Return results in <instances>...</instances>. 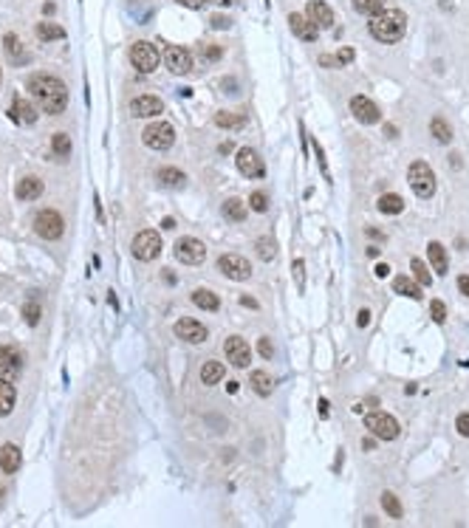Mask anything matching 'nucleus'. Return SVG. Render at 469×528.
Returning a JSON list of instances; mask_svg holds the SVG:
<instances>
[{
	"mask_svg": "<svg viewBox=\"0 0 469 528\" xmlns=\"http://www.w3.org/2000/svg\"><path fill=\"white\" fill-rule=\"evenodd\" d=\"M224 373H227L224 362H215V359H209V362H204V368H201V381L212 387V384H218V381L224 379Z\"/></svg>",
	"mask_w": 469,
	"mask_h": 528,
	"instance_id": "28",
	"label": "nucleus"
},
{
	"mask_svg": "<svg viewBox=\"0 0 469 528\" xmlns=\"http://www.w3.org/2000/svg\"><path fill=\"white\" fill-rule=\"evenodd\" d=\"M20 463H23L20 449H17L15 444H6L3 452H0V466H3V472H6V475H15V472L20 469Z\"/></svg>",
	"mask_w": 469,
	"mask_h": 528,
	"instance_id": "26",
	"label": "nucleus"
},
{
	"mask_svg": "<svg viewBox=\"0 0 469 528\" xmlns=\"http://www.w3.org/2000/svg\"><path fill=\"white\" fill-rule=\"evenodd\" d=\"M51 150H54L60 158H68V156H71V139H68L65 133H57V136L51 139Z\"/></svg>",
	"mask_w": 469,
	"mask_h": 528,
	"instance_id": "40",
	"label": "nucleus"
},
{
	"mask_svg": "<svg viewBox=\"0 0 469 528\" xmlns=\"http://www.w3.org/2000/svg\"><path fill=\"white\" fill-rule=\"evenodd\" d=\"M23 317H26L28 325H37V322H40V302H26Z\"/></svg>",
	"mask_w": 469,
	"mask_h": 528,
	"instance_id": "44",
	"label": "nucleus"
},
{
	"mask_svg": "<svg viewBox=\"0 0 469 528\" xmlns=\"http://www.w3.org/2000/svg\"><path fill=\"white\" fill-rule=\"evenodd\" d=\"M240 302H243V305H246V308H258V299H252V297H243V299H240Z\"/></svg>",
	"mask_w": 469,
	"mask_h": 528,
	"instance_id": "60",
	"label": "nucleus"
},
{
	"mask_svg": "<svg viewBox=\"0 0 469 528\" xmlns=\"http://www.w3.org/2000/svg\"><path fill=\"white\" fill-rule=\"evenodd\" d=\"M362 449H365V452H370V449H373V441H370V438H365V441H362Z\"/></svg>",
	"mask_w": 469,
	"mask_h": 528,
	"instance_id": "61",
	"label": "nucleus"
},
{
	"mask_svg": "<svg viewBox=\"0 0 469 528\" xmlns=\"http://www.w3.org/2000/svg\"><path fill=\"white\" fill-rule=\"evenodd\" d=\"M158 181H161L164 187H184L187 175H184L181 170H176V167H161V170H158Z\"/></svg>",
	"mask_w": 469,
	"mask_h": 528,
	"instance_id": "33",
	"label": "nucleus"
},
{
	"mask_svg": "<svg viewBox=\"0 0 469 528\" xmlns=\"http://www.w3.org/2000/svg\"><path fill=\"white\" fill-rule=\"evenodd\" d=\"M393 291L402 294V297H410V299H421V297H424V294H421V286H418L415 280H410V277H396V280H393Z\"/></svg>",
	"mask_w": 469,
	"mask_h": 528,
	"instance_id": "30",
	"label": "nucleus"
},
{
	"mask_svg": "<svg viewBox=\"0 0 469 528\" xmlns=\"http://www.w3.org/2000/svg\"><path fill=\"white\" fill-rule=\"evenodd\" d=\"M23 373V354L15 345H0V379L17 381Z\"/></svg>",
	"mask_w": 469,
	"mask_h": 528,
	"instance_id": "7",
	"label": "nucleus"
},
{
	"mask_svg": "<svg viewBox=\"0 0 469 528\" xmlns=\"http://www.w3.org/2000/svg\"><path fill=\"white\" fill-rule=\"evenodd\" d=\"M320 415H322V418H328V415H331V404H328L325 399H320Z\"/></svg>",
	"mask_w": 469,
	"mask_h": 528,
	"instance_id": "56",
	"label": "nucleus"
},
{
	"mask_svg": "<svg viewBox=\"0 0 469 528\" xmlns=\"http://www.w3.org/2000/svg\"><path fill=\"white\" fill-rule=\"evenodd\" d=\"M224 217L227 221H235V224H243L246 221V204L240 198H229L224 204Z\"/></svg>",
	"mask_w": 469,
	"mask_h": 528,
	"instance_id": "32",
	"label": "nucleus"
},
{
	"mask_svg": "<svg viewBox=\"0 0 469 528\" xmlns=\"http://www.w3.org/2000/svg\"><path fill=\"white\" fill-rule=\"evenodd\" d=\"M15 402H17L15 381H9V379H0V418L9 415V413L15 410Z\"/></svg>",
	"mask_w": 469,
	"mask_h": 528,
	"instance_id": "23",
	"label": "nucleus"
},
{
	"mask_svg": "<svg viewBox=\"0 0 469 528\" xmlns=\"http://www.w3.org/2000/svg\"><path fill=\"white\" fill-rule=\"evenodd\" d=\"M430 133H433V139L441 142V145H450V142H452V127H450V122L441 119V116H433V119H430Z\"/></svg>",
	"mask_w": 469,
	"mask_h": 528,
	"instance_id": "29",
	"label": "nucleus"
},
{
	"mask_svg": "<svg viewBox=\"0 0 469 528\" xmlns=\"http://www.w3.org/2000/svg\"><path fill=\"white\" fill-rule=\"evenodd\" d=\"M407 184H410V190L415 192V198H433L436 195V172H433V167L427 164V161H413L410 167H407Z\"/></svg>",
	"mask_w": 469,
	"mask_h": 528,
	"instance_id": "3",
	"label": "nucleus"
},
{
	"mask_svg": "<svg viewBox=\"0 0 469 528\" xmlns=\"http://www.w3.org/2000/svg\"><path fill=\"white\" fill-rule=\"evenodd\" d=\"M373 274H376V277H379V280H385V277H388V274H390V269H388V266H385V263H379V266H376V269H373Z\"/></svg>",
	"mask_w": 469,
	"mask_h": 528,
	"instance_id": "51",
	"label": "nucleus"
},
{
	"mask_svg": "<svg viewBox=\"0 0 469 528\" xmlns=\"http://www.w3.org/2000/svg\"><path fill=\"white\" fill-rule=\"evenodd\" d=\"M430 314H433V322L444 325V322H447V305H444L441 299H433V302H430Z\"/></svg>",
	"mask_w": 469,
	"mask_h": 528,
	"instance_id": "42",
	"label": "nucleus"
},
{
	"mask_svg": "<svg viewBox=\"0 0 469 528\" xmlns=\"http://www.w3.org/2000/svg\"><path fill=\"white\" fill-rule=\"evenodd\" d=\"M204 57H206V60H218V57H221V49H215V46L209 49V46H206V49H204Z\"/></svg>",
	"mask_w": 469,
	"mask_h": 528,
	"instance_id": "53",
	"label": "nucleus"
},
{
	"mask_svg": "<svg viewBox=\"0 0 469 528\" xmlns=\"http://www.w3.org/2000/svg\"><path fill=\"white\" fill-rule=\"evenodd\" d=\"M158 254H161V238H158V232L145 229V232H139V235L133 238V257H136V260L150 263V260H156Z\"/></svg>",
	"mask_w": 469,
	"mask_h": 528,
	"instance_id": "8",
	"label": "nucleus"
},
{
	"mask_svg": "<svg viewBox=\"0 0 469 528\" xmlns=\"http://www.w3.org/2000/svg\"><path fill=\"white\" fill-rule=\"evenodd\" d=\"M206 3H215V6H232L235 0H206Z\"/></svg>",
	"mask_w": 469,
	"mask_h": 528,
	"instance_id": "59",
	"label": "nucleus"
},
{
	"mask_svg": "<svg viewBox=\"0 0 469 528\" xmlns=\"http://www.w3.org/2000/svg\"><path fill=\"white\" fill-rule=\"evenodd\" d=\"M356 325H359V328H368V325H370V311H368V308H362V311L356 314Z\"/></svg>",
	"mask_w": 469,
	"mask_h": 528,
	"instance_id": "49",
	"label": "nucleus"
},
{
	"mask_svg": "<svg viewBox=\"0 0 469 528\" xmlns=\"http://www.w3.org/2000/svg\"><path fill=\"white\" fill-rule=\"evenodd\" d=\"M320 65H325V68H336L339 63H336V57H331V54H322V57H320Z\"/></svg>",
	"mask_w": 469,
	"mask_h": 528,
	"instance_id": "52",
	"label": "nucleus"
},
{
	"mask_svg": "<svg viewBox=\"0 0 469 528\" xmlns=\"http://www.w3.org/2000/svg\"><path fill=\"white\" fill-rule=\"evenodd\" d=\"M288 26H291V31L300 37V40H306V42H314L317 37H320V28L306 17V15H300V12H291L288 15Z\"/></svg>",
	"mask_w": 469,
	"mask_h": 528,
	"instance_id": "19",
	"label": "nucleus"
},
{
	"mask_svg": "<svg viewBox=\"0 0 469 528\" xmlns=\"http://www.w3.org/2000/svg\"><path fill=\"white\" fill-rule=\"evenodd\" d=\"M42 195V181L34 179V175H26V179L17 181V198L20 201H37Z\"/></svg>",
	"mask_w": 469,
	"mask_h": 528,
	"instance_id": "24",
	"label": "nucleus"
},
{
	"mask_svg": "<svg viewBox=\"0 0 469 528\" xmlns=\"http://www.w3.org/2000/svg\"><path fill=\"white\" fill-rule=\"evenodd\" d=\"M37 37H40V40H63V37H65V31H63L57 23L42 20V23H37Z\"/></svg>",
	"mask_w": 469,
	"mask_h": 528,
	"instance_id": "38",
	"label": "nucleus"
},
{
	"mask_svg": "<svg viewBox=\"0 0 469 528\" xmlns=\"http://www.w3.org/2000/svg\"><path fill=\"white\" fill-rule=\"evenodd\" d=\"M427 257H430V266H433V272H438V277H444V274H447V269H450L447 249H444L438 240H430V243H427Z\"/></svg>",
	"mask_w": 469,
	"mask_h": 528,
	"instance_id": "22",
	"label": "nucleus"
},
{
	"mask_svg": "<svg viewBox=\"0 0 469 528\" xmlns=\"http://www.w3.org/2000/svg\"><path fill=\"white\" fill-rule=\"evenodd\" d=\"M249 206H252L254 212H266V209H269V195H266V192H258V190H254V192L249 195Z\"/></svg>",
	"mask_w": 469,
	"mask_h": 528,
	"instance_id": "41",
	"label": "nucleus"
},
{
	"mask_svg": "<svg viewBox=\"0 0 469 528\" xmlns=\"http://www.w3.org/2000/svg\"><path fill=\"white\" fill-rule=\"evenodd\" d=\"M385 136H388V139H396V136H399V127H396V124H385Z\"/></svg>",
	"mask_w": 469,
	"mask_h": 528,
	"instance_id": "55",
	"label": "nucleus"
},
{
	"mask_svg": "<svg viewBox=\"0 0 469 528\" xmlns=\"http://www.w3.org/2000/svg\"><path fill=\"white\" fill-rule=\"evenodd\" d=\"M158 51H156V46L153 42H145V40H139V42H133V49H131V63L142 71V74H153L156 68H158Z\"/></svg>",
	"mask_w": 469,
	"mask_h": 528,
	"instance_id": "9",
	"label": "nucleus"
},
{
	"mask_svg": "<svg viewBox=\"0 0 469 528\" xmlns=\"http://www.w3.org/2000/svg\"><path fill=\"white\" fill-rule=\"evenodd\" d=\"M351 113H354L356 122H362V124H376V122H381V110H379V105L370 102V99L362 97V94L351 97Z\"/></svg>",
	"mask_w": 469,
	"mask_h": 528,
	"instance_id": "14",
	"label": "nucleus"
},
{
	"mask_svg": "<svg viewBox=\"0 0 469 528\" xmlns=\"http://www.w3.org/2000/svg\"><path fill=\"white\" fill-rule=\"evenodd\" d=\"M258 257L261 260H274V254H277V240L272 238V235H263V238H258Z\"/></svg>",
	"mask_w": 469,
	"mask_h": 528,
	"instance_id": "36",
	"label": "nucleus"
},
{
	"mask_svg": "<svg viewBox=\"0 0 469 528\" xmlns=\"http://www.w3.org/2000/svg\"><path fill=\"white\" fill-rule=\"evenodd\" d=\"M192 302H195L198 308H204V311H218V308H221L218 294H212V291H206V288H198V291L192 294Z\"/></svg>",
	"mask_w": 469,
	"mask_h": 528,
	"instance_id": "31",
	"label": "nucleus"
},
{
	"mask_svg": "<svg viewBox=\"0 0 469 528\" xmlns=\"http://www.w3.org/2000/svg\"><path fill=\"white\" fill-rule=\"evenodd\" d=\"M9 119L17 122V124H34V122H37V110H34V105H31L28 99L17 97V99L12 102V108H9Z\"/></svg>",
	"mask_w": 469,
	"mask_h": 528,
	"instance_id": "21",
	"label": "nucleus"
},
{
	"mask_svg": "<svg viewBox=\"0 0 469 528\" xmlns=\"http://www.w3.org/2000/svg\"><path fill=\"white\" fill-rule=\"evenodd\" d=\"M164 65L176 76H184V74L192 71V54L184 46H167L164 49Z\"/></svg>",
	"mask_w": 469,
	"mask_h": 528,
	"instance_id": "13",
	"label": "nucleus"
},
{
	"mask_svg": "<svg viewBox=\"0 0 469 528\" xmlns=\"http://www.w3.org/2000/svg\"><path fill=\"white\" fill-rule=\"evenodd\" d=\"M176 142V130L173 124H167V122H153L145 127V145L153 147V150H170Z\"/></svg>",
	"mask_w": 469,
	"mask_h": 528,
	"instance_id": "6",
	"label": "nucleus"
},
{
	"mask_svg": "<svg viewBox=\"0 0 469 528\" xmlns=\"http://www.w3.org/2000/svg\"><path fill=\"white\" fill-rule=\"evenodd\" d=\"M161 229H176V221H173V217H164V221H161Z\"/></svg>",
	"mask_w": 469,
	"mask_h": 528,
	"instance_id": "58",
	"label": "nucleus"
},
{
	"mask_svg": "<svg viewBox=\"0 0 469 528\" xmlns=\"http://www.w3.org/2000/svg\"><path fill=\"white\" fill-rule=\"evenodd\" d=\"M34 232H37L40 238H46V240H60L63 232H65L63 215L54 212V209H42V212H37V217H34Z\"/></svg>",
	"mask_w": 469,
	"mask_h": 528,
	"instance_id": "4",
	"label": "nucleus"
},
{
	"mask_svg": "<svg viewBox=\"0 0 469 528\" xmlns=\"http://www.w3.org/2000/svg\"><path fill=\"white\" fill-rule=\"evenodd\" d=\"M3 46H6V57H9L12 65H26V63L31 60V54L26 51L23 40H20L17 34H6V37H3Z\"/></svg>",
	"mask_w": 469,
	"mask_h": 528,
	"instance_id": "20",
	"label": "nucleus"
},
{
	"mask_svg": "<svg viewBox=\"0 0 469 528\" xmlns=\"http://www.w3.org/2000/svg\"><path fill=\"white\" fill-rule=\"evenodd\" d=\"M354 57H356V51H354V49H348V46L336 51V63H339V65H348V63H354Z\"/></svg>",
	"mask_w": 469,
	"mask_h": 528,
	"instance_id": "46",
	"label": "nucleus"
},
{
	"mask_svg": "<svg viewBox=\"0 0 469 528\" xmlns=\"http://www.w3.org/2000/svg\"><path fill=\"white\" fill-rule=\"evenodd\" d=\"M224 354H227V359H229L235 368H249V362H252V350H249L246 339H240V336H229V339H227Z\"/></svg>",
	"mask_w": 469,
	"mask_h": 528,
	"instance_id": "15",
	"label": "nucleus"
},
{
	"mask_svg": "<svg viewBox=\"0 0 469 528\" xmlns=\"http://www.w3.org/2000/svg\"><path fill=\"white\" fill-rule=\"evenodd\" d=\"M368 28L379 42H399L407 31V15L402 9H381L370 17Z\"/></svg>",
	"mask_w": 469,
	"mask_h": 528,
	"instance_id": "2",
	"label": "nucleus"
},
{
	"mask_svg": "<svg viewBox=\"0 0 469 528\" xmlns=\"http://www.w3.org/2000/svg\"><path fill=\"white\" fill-rule=\"evenodd\" d=\"M173 331H176V336H179V339H184V342H192V345H201V342H206V328H204L201 322L190 320V317L179 320Z\"/></svg>",
	"mask_w": 469,
	"mask_h": 528,
	"instance_id": "18",
	"label": "nucleus"
},
{
	"mask_svg": "<svg viewBox=\"0 0 469 528\" xmlns=\"http://www.w3.org/2000/svg\"><path fill=\"white\" fill-rule=\"evenodd\" d=\"M450 164H452V167H458V164H461V156H455V153H452V156H450Z\"/></svg>",
	"mask_w": 469,
	"mask_h": 528,
	"instance_id": "62",
	"label": "nucleus"
},
{
	"mask_svg": "<svg viewBox=\"0 0 469 528\" xmlns=\"http://www.w3.org/2000/svg\"><path fill=\"white\" fill-rule=\"evenodd\" d=\"M235 164H238V170L246 175V179H263L266 175L263 158L258 156V150H252V147H240L235 153Z\"/></svg>",
	"mask_w": 469,
	"mask_h": 528,
	"instance_id": "10",
	"label": "nucleus"
},
{
	"mask_svg": "<svg viewBox=\"0 0 469 528\" xmlns=\"http://www.w3.org/2000/svg\"><path fill=\"white\" fill-rule=\"evenodd\" d=\"M381 509H385V514L393 517V520L404 517V509H402V503H399V497L393 492H381Z\"/></svg>",
	"mask_w": 469,
	"mask_h": 528,
	"instance_id": "34",
	"label": "nucleus"
},
{
	"mask_svg": "<svg viewBox=\"0 0 469 528\" xmlns=\"http://www.w3.org/2000/svg\"><path fill=\"white\" fill-rule=\"evenodd\" d=\"M249 381H252V390L261 395V399H269V395L274 393V379L269 376V373H263V370H254L252 376H249Z\"/></svg>",
	"mask_w": 469,
	"mask_h": 528,
	"instance_id": "25",
	"label": "nucleus"
},
{
	"mask_svg": "<svg viewBox=\"0 0 469 528\" xmlns=\"http://www.w3.org/2000/svg\"><path fill=\"white\" fill-rule=\"evenodd\" d=\"M258 350H261V356H263V359H274V345H272L269 336L258 339Z\"/></svg>",
	"mask_w": 469,
	"mask_h": 528,
	"instance_id": "45",
	"label": "nucleus"
},
{
	"mask_svg": "<svg viewBox=\"0 0 469 528\" xmlns=\"http://www.w3.org/2000/svg\"><path fill=\"white\" fill-rule=\"evenodd\" d=\"M354 9L359 15H365V17H373V15H379L381 9H385V0H354Z\"/></svg>",
	"mask_w": 469,
	"mask_h": 528,
	"instance_id": "39",
	"label": "nucleus"
},
{
	"mask_svg": "<svg viewBox=\"0 0 469 528\" xmlns=\"http://www.w3.org/2000/svg\"><path fill=\"white\" fill-rule=\"evenodd\" d=\"M306 17H308L317 28H331V26L336 23V15H334V9L325 3V0H308Z\"/></svg>",
	"mask_w": 469,
	"mask_h": 528,
	"instance_id": "16",
	"label": "nucleus"
},
{
	"mask_svg": "<svg viewBox=\"0 0 469 528\" xmlns=\"http://www.w3.org/2000/svg\"><path fill=\"white\" fill-rule=\"evenodd\" d=\"M176 257L184 263V266H201V263L206 260V246L198 240V238H181L176 243Z\"/></svg>",
	"mask_w": 469,
	"mask_h": 528,
	"instance_id": "11",
	"label": "nucleus"
},
{
	"mask_svg": "<svg viewBox=\"0 0 469 528\" xmlns=\"http://www.w3.org/2000/svg\"><path fill=\"white\" fill-rule=\"evenodd\" d=\"M243 116L240 113H232V110H221V113H215V124L218 127H224V130H238V127H243Z\"/></svg>",
	"mask_w": 469,
	"mask_h": 528,
	"instance_id": "35",
	"label": "nucleus"
},
{
	"mask_svg": "<svg viewBox=\"0 0 469 528\" xmlns=\"http://www.w3.org/2000/svg\"><path fill=\"white\" fill-rule=\"evenodd\" d=\"M212 26H215V28H229V20L227 17H215V20H212Z\"/></svg>",
	"mask_w": 469,
	"mask_h": 528,
	"instance_id": "57",
	"label": "nucleus"
},
{
	"mask_svg": "<svg viewBox=\"0 0 469 528\" xmlns=\"http://www.w3.org/2000/svg\"><path fill=\"white\" fill-rule=\"evenodd\" d=\"M458 288H461V294H466V297H469V277H466V274H461V277H458Z\"/></svg>",
	"mask_w": 469,
	"mask_h": 528,
	"instance_id": "54",
	"label": "nucleus"
},
{
	"mask_svg": "<svg viewBox=\"0 0 469 528\" xmlns=\"http://www.w3.org/2000/svg\"><path fill=\"white\" fill-rule=\"evenodd\" d=\"M291 272H294V283H297V288H306V266H303V260H294L291 263Z\"/></svg>",
	"mask_w": 469,
	"mask_h": 528,
	"instance_id": "43",
	"label": "nucleus"
},
{
	"mask_svg": "<svg viewBox=\"0 0 469 528\" xmlns=\"http://www.w3.org/2000/svg\"><path fill=\"white\" fill-rule=\"evenodd\" d=\"M131 113L139 116V119H153V116H161V113H164V102H161L158 97L145 94V97H136V99L131 102Z\"/></svg>",
	"mask_w": 469,
	"mask_h": 528,
	"instance_id": "17",
	"label": "nucleus"
},
{
	"mask_svg": "<svg viewBox=\"0 0 469 528\" xmlns=\"http://www.w3.org/2000/svg\"><path fill=\"white\" fill-rule=\"evenodd\" d=\"M314 145V153H317V158H320V170L325 172V179H328V161H325V150L317 145V142H311Z\"/></svg>",
	"mask_w": 469,
	"mask_h": 528,
	"instance_id": "48",
	"label": "nucleus"
},
{
	"mask_svg": "<svg viewBox=\"0 0 469 528\" xmlns=\"http://www.w3.org/2000/svg\"><path fill=\"white\" fill-rule=\"evenodd\" d=\"M218 272H224V277H229V280H249L252 277V263L246 260V257H240V254H224L221 260H218Z\"/></svg>",
	"mask_w": 469,
	"mask_h": 528,
	"instance_id": "12",
	"label": "nucleus"
},
{
	"mask_svg": "<svg viewBox=\"0 0 469 528\" xmlns=\"http://www.w3.org/2000/svg\"><path fill=\"white\" fill-rule=\"evenodd\" d=\"M365 427L370 429V435H376L379 441H393V438H399V421L393 418V415H388V413H368L365 415Z\"/></svg>",
	"mask_w": 469,
	"mask_h": 528,
	"instance_id": "5",
	"label": "nucleus"
},
{
	"mask_svg": "<svg viewBox=\"0 0 469 528\" xmlns=\"http://www.w3.org/2000/svg\"><path fill=\"white\" fill-rule=\"evenodd\" d=\"M410 269H413V274H415V283H418V286H433V274H430V269H427V266H424V260L413 257V260H410Z\"/></svg>",
	"mask_w": 469,
	"mask_h": 528,
	"instance_id": "37",
	"label": "nucleus"
},
{
	"mask_svg": "<svg viewBox=\"0 0 469 528\" xmlns=\"http://www.w3.org/2000/svg\"><path fill=\"white\" fill-rule=\"evenodd\" d=\"M379 212L381 215H402L404 212V198L402 195H396V192H385L379 198Z\"/></svg>",
	"mask_w": 469,
	"mask_h": 528,
	"instance_id": "27",
	"label": "nucleus"
},
{
	"mask_svg": "<svg viewBox=\"0 0 469 528\" xmlns=\"http://www.w3.org/2000/svg\"><path fill=\"white\" fill-rule=\"evenodd\" d=\"M28 94L31 99L51 116L63 113L68 108V88L63 79L51 76V74H31L28 76Z\"/></svg>",
	"mask_w": 469,
	"mask_h": 528,
	"instance_id": "1",
	"label": "nucleus"
},
{
	"mask_svg": "<svg viewBox=\"0 0 469 528\" xmlns=\"http://www.w3.org/2000/svg\"><path fill=\"white\" fill-rule=\"evenodd\" d=\"M176 3L184 6V9H201V6L206 3V0H176Z\"/></svg>",
	"mask_w": 469,
	"mask_h": 528,
	"instance_id": "50",
	"label": "nucleus"
},
{
	"mask_svg": "<svg viewBox=\"0 0 469 528\" xmlns=\"http://www.w3.org/2000/svg\"><path fill=\"white\" fill-rule=\"evenodd\" d=\"M455 427H458V432H461L463 438H469V413H461L458 421H455Z\"/></svg>",
	"mask_w": 469,
	"mask_h": 528,
	"instance_id": "47",
	"label": "nucleus"
}]
</instances>
